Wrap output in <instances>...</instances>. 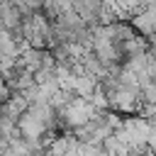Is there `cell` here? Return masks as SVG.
Here are the masks:
<instances>
[{
  "mask_svg": "<svg viewBox=\"0 0 156 156\" xmlns=\"http://www.w3.org/2000/svg\"><path fill=\"white\" fill-rule=\"evenodd\" d=\"M98 85H100V83H98V80H93V78H88V76H73L66 90H71L76 98L88 100V98H90V95L98 90Z\"/></svg>",
  "mask_w": 156,
  "mask_h": 156,
  "instance_id": "3957f363",
  "label": "cell"
},
{
  "mask_svg": "<svg viewBox=\"0 0 156 156\" xmlns=\"http://www.w3.org/2000/svg\"><path fill=\"white\" fill-rule=\"evenodd\" d=\"M102 2H98V0H78V2H73V10H76V15L88 24V27H100V20H102Z\"/></svg>",
  "mask_w": 156,
  "mask_h": 156,
  "instance_id": "7a4b0ae2",
  "label": "cell"
},
{
  "mask_svg": "<svg viewBox=\"0 0 156 156\" xmlns=\"http://www.w3.org/2000/svg\"><path fill=\"white\" fill-rule=\"evenodd\" d=\"M46 51L49 49H32V46H24L20 58H17V68L37 76L41 68H44V58H46Z\"/></svg>",
  "mask_w": 156,
  "mask_h": 156,
  "instance_id": "6da1fadb",
  "label": "cell"
},
{
  "mask_svg": "<svg viewBox=\"0 0 156 156\" xmlns=\"http://www.w3.org/2000/svg\"><path fill=\"white\" fill-rule=\"evenodd\" d=\"M141 100H144V105L156 110V83H144L141 85Z\"/></svg>",
  "mask_w": 156,
  "mask_h": 156,
  "instance_id": "277c9868",
  "label": "cell"
}]
</instances>
